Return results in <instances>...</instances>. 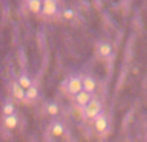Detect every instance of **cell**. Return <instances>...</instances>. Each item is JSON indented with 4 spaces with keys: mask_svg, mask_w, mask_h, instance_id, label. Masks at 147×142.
Returning <instances> with one entry per match:
<instances>
[{
    "mask_svg": "<svg viewBox=\"0 0 147 142\" xmlns=\"http://www.w3.org/2000/svg\"><path fill=\"white\" fill-rule=\"evenodd\" d=\"M65 91L67 94L75 97L83 91V78L79 75H71L65 81Z\"/></svg>",
    "mask_w": 147,
    "mask_h": 142,
    "instance_id": "6da1fadb",
    "label": "cell"
},
{
    "mask_svg": "<svg viewBox=\"0 0 147 142\" xmlns=\"http://www.w3.org/2000/svg\"><path fill=\"white\" fill-rule=\"evenodd\" d=\"M101 112H102V103L99 99H96V98H93V101H92L86 107L83 109L84 118L88 120H94Z\"/></svg>",
    "mask_w": 147,
    "mask_h": 142,
    "instance_id": "7a4b0ae2",
    "label": "cell"
},
{
    "mask_svg": "<svg viewBox=\"0 0 147 142\" xmlns=\"http://www.w3.org/2000/svg\"><path fill=\"white\" fill-rule=\"evenodd\" d=\"M112 53H114V48L112 44L109 40H98L96 44V54L101 60H109L111 58Z\"/></svg>",
    "mask_w": 147,
    "mask_h": 142,
    "instance_id": "3957f363",
    "label": "cell"
},
{
    "mask_svg": "<svg viewBox=\"0 0 147 142\" xmlns=\"http://www.w3.org/2000/svg\"><path fill=\"white\" fill-rule=\"evenodd\" d=\"M93 127L94 131H96L98 135H106L110 129V120L109 116L105 114L103 111L93 120Z\"/></svg>",
    "mask_w": 147,
    "mask_h": 142,
    "instance_id": "277c9868",
    "label": "cell"
},
{
    "mask_svg": "<svg viewBox=\"0 0 147 142\" xmlns=\"http://www.w3.org/2000/svg\"><path fill=\"white\" fill-rule=\"evenodd\" d=\"M58 12H59V7L56 0H43V10H41L43 16L54 17Z\"/></svg>",
    "mask_w": 147,
    "mask_h": 142,
    "instance_id": "5b68a950",
    "label": "cell"
},
{
    "mask_svg": "<svg viewBox=\"0 0 147 142\" xmlns=\"http://www.w3.org/2000/svg\"><path fill=\"white\" fill-rule=\"evenodd\" d=\"M92 101H93V94L89 93V92H85V91H81L80 93H78L74 97V102L76 103V106L81 107V109L86 107Z\"/></svg>",
    "mask_w": 147,
    "mask_h": 142,
    "instance_id": "8992f818",
    "label": "cell"
},
{
    "mask_svg": "<svg viewBox=\"0 0 147 142\" xmlns=\"http://www.w3.org/2000/svg\"><path fill=\"white\" fill-rule=\"evenodd\" d=\"M49 132L53 137H62L66 132V125L61 120H52L51 125H49Z\"/></svg>",
    "mask_w": 147,
    "mask_h": 142,
    "instance_id": "52a82bcc",
    "label": "cell"
},
{
    "mask_svg": "<svg viewBox=\"0 0 147 142\" xmlns=\"http://www.w3.org/2000/svg\"><path fill=\"white\" fill-rule=\"evenodd\" d=\"M43 110H44V114H45L47 116H51V118L58 116L59 111H61L59 105L57 103L56 101H45L43 105Z\"/></svg>",
    "mask_w": 147,
    "mask_h": 142,
    "instance_id": "ba28073f",
    "label": "cell"
},
{
    "mask_svg": "<svg viewBox=\"0 0 147 142\" xmlns=\"http://www.w3.org/2000/svg\"><path fill=\"white\" fill-rule=\"evenodd\" d=\"M97 89V80L92 75H85L83 76V91L89 92L93 94Z\"/></svg>",
    "mask_w": 147,
    "mask_h": 142,
    "instance_id": "9c48e42d",
    "label": "cell"
},
{
    "mask_svg": "<svg viewBox=\"0 0 147 142\" xmlns=\"http://www.w3.org/2000/svg\"><path fill=\"white\" fill-rule=\"evenodd\" d=\"M10 92H12L13 97L20 99V101H25L26 99V91L17 83V80L12 81V84H10Z\"/></svg>",
    "mask_w": 147,
    "mask_h": 142,
    "instance_id": "30bf717a",
    "label": "cell"
},
{
    "mask_svg": "<svg viewBox=\"0 0 147 142\" xmlns=\"http://www.w3.org/2000/svg\"><path fill=\"white\" fill-rule=\"evenodd\" d=\"M3 124H4V127L9 131L16 129V128L18 127V124H20L18 115L13 114V115H9V116H3Z\"/></svg>",
    "mask_w": 147,
    "mask_h": 142,
    "instance_id": "8fae6325",
    "label": "cell"
},
{
    "mask_svg": "<svg viewBox=\"0 0 147 142\" xmlns=\"http://www.w3.org/2000/svg\"><path fill=\"white\" fill-rule=\"evenodd\" d=\"M17 83L20 84L25 91H27V89L34 84V81H32L31 76L28 75L27 72H21L20 75H18V78H17Z\"/></svg>",
    "mask_w": 147,
    "mask_h": 142,
    "instance_id": "7c38bea8",
    "label": "cell"
},
{
    "mask_svg": "<svg viewBox=\"0 0 147 142\" xmlns=\"http://www.w3.org/2000/svg\"><path fill=\"white\" fill-rule=\"evenodd\" d=\"M26 8H27L28 12L38 14V13H41V10H43V1H40V0H27L26 1Z\"/></svg>",
    "mask_w": 147,
    "mask_h": 142,
    "instance_id": "4fadbf2b",
    "label": "cell"
},
{
    "mask_svg": "<svg viewBox=\"0 0 147 142\" xmlns=\"http://www.w3.org/2000/svg\"><path fill=\"white\" fill-rule=\"evenodd\" d=\"M39 98V87L35 83L30 87V88L26 91V101H36Z\"/></svg>",
    "mask_w": 147,
    "mask_h": 142,
    "instance_id": "5bb4252c",
    "label": "cell"
},
{
    "mask_svg": "<svg viewBox=\"0 0 147 142\" xmlns=\"http://www.w3.org/2000/svg\"><path fill=\"white\" fill-rule=\"evenodd\" d=\"M13 114H16V106L12 99H7L5 103L3 105V115L4 116H9V115H13Z\"/></svg>",
    "mask_w": 147,
    "mask_h": 142,
    "instance_id": "9a60e30c",
    "label": "cell"
},
{
    "mask_svg": "<svg viewBox=\"0 0 147 142\" xmlns=\"http://www.w3.org/2000/svg\"><path fill=\"white\" fill-rule=\"evenodd\" d=\"M75 16H76V12L72 8H65V9L62 10V17L66 18V20H72Z\"/></svg>",
    "mask_w": 147,
    "mask_h": 142,
    "instance_id": "2e32d148",
    "label": "cell"
}]
</instances>
